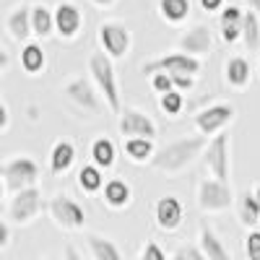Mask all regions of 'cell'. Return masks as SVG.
<instances>
[{"instance_id":"7402d4cb","label":"cell","mask_w":260,"mask_h":260,"mask_svg":"<svg viewBox=\"0 0 260 260\" xmlns=\"http://www.w3.org/2000/svg\"><path fill=\"white\" fill-rule=\"evenodd\" d=\"M18 65L21 71L26 76H39L47 71V52L45 47L39 45V42H26V45H21V52H18Z\"/></svg>"},{"instance_id":"9a60e30c","label":"cell","mask_w":260,"mask_h":260,"mask_svg":"<svg viewBox=\"0 0 260 260\" xmlns=\"http://www.w3.org/2000/svg\"><path fill=\"white\" fill-rule=\"evenodd\" d=\"M6 31L13 42L26 45L34 39V26H31V6L29 3H16L8 16H6Z\"/></svg>"},{"instance_id":"ffe728a7","label":"cell","mask_w":260,"mask_h":260,"mask_svg":"<svg viewBox=\"0 0 260 260\" xmlns=\"http://www.w3.org/2000/svg\"><path fill=\"white\" fill-rule=\"evenodd\" d=\"M242 26H245V11L240 6H226L219 13V37L224 45L242 42Z\"/></svg>"},{"instance_id":"4316f807","label":"cell","mask_w":260,"mask_h":260,"mask_svg":"<svg viewBox=\"0 0 260 260\" xmlns=\"http://www.w3.org/2000/svg\"><path fill=\"white\" fill-rule=\"evenodd\" d=\"M31 26H34L37 39H50L52 34H57L55 8H50L47 3H31Z\"/></svg>"},{"instance_id":"e0dca14e","label":"cell","mask_w":260,"mask_h":260,"mask_svg":"<svg viewBox=\"0 0 260 260\" xmlns=\"http://www.w3.org/2000/svg\"><path fill=\"white\" fill-rule=\"evenodd\" d=\"M177 50H180V52H187V55H192V57L208 55V52L213 50V31H211L208 26H203V24L190 26L187 31L180 34Z\"/></svg>"},{"instance_id":"bcb514c9","label":"cell","mask_w":260,"mask_h":260,"mask_svg":"<svg viewBox=\"0 0 260 260\" xmlns=\"http://www.w3.org/2000/svg\"><path fill=\"white\" fill-rule=\"evenodd\" d=\"M39 260H57V257H52V255H45V257H39Z\"/></svg>"},{"instance_id":"52a82bcc","label":"cell","mask_w":260,"mask_h":260,"mask_svg":"<svg viewBox=\"0 0 260 260\" xmlns=\"http://www.w3.org/2000/svg\"><path fill=\"white\" fill-rule=\"evenodd\" d=\"M195 203H198V208L203 213L211 216V213H224L232 206H237V198H234V190L229 182L206 177L195 187Z\"/></svg>"},{"instance_id":"7dc6e473","label":"cell","mask_w":260,"mask_h":260,"mask_svg":"<svg viewBox=\"0 0 260 260\" xmlns=\"http://www.w3.org/2000/svg\"><path fill=\"white\" fill-rule=\"evenodd\" d=\"M257 76H260V62H257Z\"/></svg>"},{"instance_id":"7a4b0ae2","label":"cell","mask_w":260,"mask_h":260,"mask_svg":"<svg viewBox=\"0 0 260 260\" xmlns=\"http://www.w3.org/2000/svg\"><path fill=\"white\" fill-rule=\"evenodd\" d=\"M89 78L94 81V86L99 89V94L104 96V104L112 115L122 112V96H120V81H117V68L115 60L107 57L102 50L94 52L89 57Z\"/></svg>"},{"instance_id":"cb8c5ba5","label":"cell","mask_w":260,"mask_h":260,"mask_svg":"<svg viewBox=\"0 0 260 260\" xmlns=\"http://www.w3.org/2000/svg\"><path fill=\"white\" fill-rule=\"evenodd\" d=\"M89 159L91 164H96L99 169H112L115 161H117V146L110 136H96L91 141V148H89Z\"/></svg>"},{"instance_id":"e575fe53","label":"cell","mask_w":260,"mask_h":260,"mask_svg":"<svg viewBox=\"0 0 260 260\" xmlns=\"http://www.w3.org/2000/svg\"><path fill=\"white\" fill-rule=\"evenodd\" d=\"M151 78V89H154L159 96L167 94V91H175V81H172L169 73H154V76H148Z\"/></svg>"},{"instance_id":"8992f818","label":"cell","mask_w":260,"mask_h":260,"mask_svg":"<svg viewBox=\"0 0 260 260\" xmlns=\"http://www.w3.org/2000/svg\"><path fill=\"white\" fill-rule=\"evenodd\" d=\"M47 216L62 232H81L86 226V208L68 192H55L47 201Z\"/></svg>"},{"instance_id":"6da1fadb","label":"cell","mask_w":260,"mask_h":260,"mask_svg":"<svg viewBox=\"0 0 260 260\" xmlns=\"http://www.w3.org/2000/svg\"><path fill=\"white\" fill-rule=\"evenodd\" d=\"M206 146H208L206 136H180L175 141L164 143L156 151L151 167H154L156 172H161V175H180V172L190 169L203 156Z\"/></svg>"},{"instance_id":"3957f363","label":"cell","mask_w":260,"mask_h":260,"mask_svg":"<svg viewBox=\"0 0 260 260\" xmlns=\"http://www.w3.org/2000/svg\"><path fill=\"white\" fill-rule=\"evenodd\" d=\"M39 161L29 154H16V156H8L0 167V182H3V192L6 195H13V192H21V190H29V187H37L39 182Z\"/></svg>"},{"instance_id":"60d3db41","label":"cell","mask_w":260,"mask_h":260,"mask_svg":"<svg viewBox=\"0 0 260 260\" xmlns=\"http://www.w3.org/2000/svg\"><path fill=\"white\" fill-rule=\"evenodd\" d=\"M91 6H96V8H102V11H110V8L117 6V0H91Z\"/></svg>"},{"instance_id":"ba28073f","label":"cell","mask_w":260,"mask_h":260,"mask_svg":"<svg viewBox=\"0 0 260 260\" xmlns=\"http://www.w3.org/2000/svg\"><path fill=\"white\" fill-rule=\"evenodd\" d=\"M203 71V62L201 57H192L187 52H164V55H154L151 60H146L141 65V73L143 76H154V73H169V76H175V73H187V76H198Z\"/></svg>"},{"instance_id":"83f0119b","label":"cell","mask_w":260,"mask_h":260,"mask_svg":"<svg viewBox=\"0 0 260 260\" xmlns=\"http://www.w3.org/2000/svg\"><path fill=\"white\" fill-rule=\"evenodd\" d=\"M76 182H78V190L83 192V195H102V190H104V185H107V180H104V169H99L96 164H83L81 169H78V177H76Z\"/></svg>"},{"instance_id":"836d02e7","label":"cell","mask_w":260,"mask_h":260,"mask_svg":"<svg viewBox=\"0 0 260 260\" xmlns=\"http://www.w3.org/2000/svg\"><path fill=\"white\" fill-rule=\"evenodd\" d=\"M242 245H245V257L247 260H260V229H250Z\"/></svg>"},{"instance_id":"b9f144b4","label":"cell","mask_w":260,"mask_h":260,"mask_svg":"<svg viewBox=\"0 0 260 260\" xmlns=\"http://www.w3.org/2000/svg\"><path fill=\"white\" fill-rule=\"evenodd\" d=\"M0 71H3V73L8 71V52L6 50H0Z\"/></svg>"},{"instance_id":"f35d334b","label":"cell","mask_w":260,"mask_h":260,"mask_svg":"<svg viewBox=\"0 0 260 260\" xmlns=\"http://www.w3.org/2000/svg\"><path fill=\"white\" fill-rule=\"evenodd\" d=\"M0 112H3V120H0V133H8L11 127V107L6 99H0Z\"/></svg>"},{"instance_id":"44dd1931","label":"cell","mask_w":260,"mask_h":260,"mask_svg":"<svg viewBox=\"0 0 260 260\" xmlns=\"http://www.w3.org/2000/svg\"><path fill=\"white\" fill-rule=\"evenodd\" d=\"M198 247L203 250V255L208 260H232L229 247L224 245V240L216 234V229L208 221H201L198 224Z\"/></svg>"},{"instance_id":"484cf974","label":"cell","mask_w":260,"mask_h":260,"mask_svg":"<svg viewBox=\"0 0 260 260\" xmlns=\"http://www.w3.org/2000/svg\"><path fill=\"white\" fill-rule=\"evenodd\" d=\"M156 11H159V18L164 21V24L182 26L192 13V3L190 0H159Z\"/></svg>"},{"instance_id":"8fae6325","label":"cell","mask_w":260,"mask_h":260,"mask_svg":"<svg viewBox=\"0 0 260 260\" xmlns=\"http://www.w3.org/2000/svg\"><path fill=\"white\" fill-rule=\"evenodd\" d=\"M96 42H99V50L107 57L125 60L130 55V50H133V31L117 24V21H104L96 29Z\"/></svg>"},{"instance_id":"603a6c76","label":"cell","mask_w":260,"mask_h":260,"mask_svg":"<svg viewBox=\"0 0 260 260\" xmlns=\"http://www.w3.org/2000/svg\"><path fill=\"white\" fill-rule=\"evenodd\" d=\"M122 151H125V156H127L130 164L141 167V164H151V161H154L159 148H156V141H151V138H125Z\"/></svg>"},{"instance_id":"5bb4252c","label":"cell","mask_w":260,"mask_h":260,"mask_svg":"<svg viewBox=\"0 0 260 260\" xmlns=\"http://www.w3.org/2000/svg\"><path fill=\"white\" fill-rule=\"evenodd\" d=\"M154 221L161 232L172 234L177 232L185 221V206L177 195H161L154 201Z\"/></svg>"},{"instance_id":"d6986e66","label":"cell","mask_w":260,"mask_h":260,"mask_svg":"<svg viewBox=\"0 0 260 260\" xmlns=\"http://www.w3.org/2000/svg\"><path fill=\"white\" fill-rule=\"evenodd\" d=\"M102 203H104V208H110V211L130 208V203H133V187H130V182L122 180V177L107 180V185L102 190Z\"/></svg>"},{"instance_id":"277c9868","label":"cell","mask_w":260,"mask_h":260,"mask_svg":"<svg viewBox=\"0 0 260 260\" xmlns=\"http://www.w3.org/2000/svg\"><path fill=\"white\" fill-rule=\"evenodd\" d=\"M45 211H47V201H45V195H42V190L37 185V187H29V190H21V192L8 195L3 219L11 221L13 226H29Z\"/></svg>"},{"instance_id":"d590c367","label":"cell","mask_w":260,"mask_h":260,"mask_svg":"<svg viewBox=\"0 0 260 260\" xmlns=\"http://www.w3.org/2000/svg\"><path fill=\"white\" fill-rule=\"evenodd\" d=\"M172 81H175V89L185 94V91H192L195 89V81H198V78L187 76V73H175V76H172Z\"/></svg>"},{"instance_id":"ee69618b","label":"cell","mask_w":260,"mask_h":260,"mask_svg":"<svg viewBox=\"0 0 260 260\" xmlns=\"http://www.w3.org/2000/svg\"><path fill=\"white\" fill-rule=\"evenodd\" d=\"M37 115H39V112H37V107H29V117H31V122L37 120Z\"/></svg>"},{"instance_id":"f546056e","label":"cell","mask_w":260,"mask_h":260,"mask_svg":"<svg viewBox=\"0 0 260 260\" xmlns=\"http://www.w3.org/2000/svg\"><path fill=\"white\" fill-rule=\"evenodd\" d=\"M242 45L247 52H260V13L245 11V26H242Z\"/></svg>"},{"instance_id":"d4e9b609","label":"cell","mask_w":260,"mask_h":260,"mask_svg":"<svg viewBox=\"0 0 260 260\" xmlns=\"http://www.w3.org/2000/svg\"><path fill=\"white\" fill-rule=\"evenodd\" d=\"M86 247H89V252H91L94 260H125L120 245L115 240H110V237L96 234V232L86 234Z\"/></svg>"},{"instance_id":"4dcf8cb0","label":"cell","mask_w":260,"mask_h":260,"mask_svg":"<svg viewBox=\"0 0 260 260\" xmlns=\"http://www.w3.org/2000/svg\"><path fill=\"white\" fill-rule=\"evenodd\" d=\"M159 112L161 115H167V117H180L182 112H185V107H187V102H185V94L182 91H167V94H161L159 99Z\"/></svg>"},{"instance_id":"7bdbcfd3","label":"cell","mask_w":260,"mask_h":260,"mask_svg":"<svg viewBox=\"0 0 260 260\" xmlns=\"http://www.w3.org/2000/svg\"><path fill=\"white\" fill-rule=\"evenodd\" d=\"M245 6H247L250 11H257V13H260V0H245Z\"/></svg>"},{"instance_id":"2e32d148","label":"cell","mask_w":260,"mask_h":260,"mask_svg":"<svg viewBox=\"0 0 260 260\" xmlns=\"http://www.w3.org/2000/svg\"><path fill=\"white\" fill-rule=\"evenodd\" d=\"M221 78L229 86L232 91H245L250 89L252 83V65L245 55H232L224 60V68H221Z\"/></svg>"},{"instance_id":"ac0fdd59","label":"cell","mask_w":260,"mask_h":260,"mask_svg":"<svg viewBox=\"0 0 260 260\" xmlns=\"http://www.w3.org/2000/svg\"><path fill=\"white\" fill-rule=\"evenodd\" d=\"M76 159H78V148H76L73 138H57L50 146V156H47L50 175L62 177L65 172H71V167L76 164Z\"/></svg>"},{"instance_id":"f1b7e54d","label":"cell","mask_w":260,"mask_h":260,"mask_svg":"<svg viewBox=\"0 0 260 260\" xmlns=\"http://www.w3.org/2000/svg\"><path fill=\"white\" fill-rule=\"evenodd\" d=\"M237 219H240L242 226H247V232L260 226V203L252 190H245L237 198Z\"/></svg>"},{"instance_id":"1f68e13d","label":"cell","mask_w":260,"mask_h":260,"mask_svg":"<svg viewBox=\"0 0 260 260\" xmlns=\"http://www.w3.org/2000/svg\"><path fill=\"white\" fill-rule=\"evenodd\" d=\"M169 260H208L206 255H203V250L198 247V242H195V245H180L175 252H172L169 255Z\"/></svg>"},{"instance_id":"74e56055","label":"cell","mask_w":260,"mask_h":260,"mask_svg":"<svg viewBox=\"0 0 260 260\" xmlns=\"http://www.w3.org/2000/svg\"><path fill=\"white\" fill-rule=\"evenodd\" d=\"M198 6L206 13H221L226 8V0H198Z\"/></svg>"},{"instance_id":"f6af8a7d","label":"cell","mask_w":260,"mask_h":260,"mask_svg":"<svg viewBox=\"0 0 260 260\" xmlns=\"http://www.w3.org/2000/svg\"><path fill=\"white\" fill-rule=\"evenodd\" d=\"M252 192H255V198H257V203H260V185H255V187H252Z\"/></svg>"},{"instance_id":"7c38bea8","label":"cell","mask_w":260,"mask_h":260,"mask_svg":"<svg viewBox=\"0 0 260 260\" xmlns=\"http://www.w3.org/2000/svg\"><path fill=\"white\" fill-rule=\"evenodd\" d=\"M117 133L122 138H151V141H156L159 125L154 122V117L148 112L138 110V107H125L117 115Z\"/></svg>"},{"instance_id":"5b68a950","label":"cell","mask_w":260,"mask_h":260,"mask_svg":"<svg viewBox=\"0 0 260 260\" xmlns=\"http://www.w3.org/2000/svg\"><path fill=\"white\" fill-rule=\"evenodd\" d=\"M60 94L65 96L73 110H78L81 115H89V117H96L104 112V96L99 94V89L94 86L91 78H83V76H71L60 86Z\"/></svg>"},{"instance_id":"ab89813d","label":"cell","mask_w":260,"mask_h":260,"mask_svg":"<svg viewBox=\"0 0 260 260\" xmlns=\"http://www.w3.org/2000/svg\"><path fill=\"white\" fill-rule=\"evenodd\" d=\"M62 260H83V255L73 245H68V247H65V252H62Z\"/></svg>"},{"instance_id":"4fadbf2b","label":"cell","mask_w":260,"mask_h":260,"mask_svg":"<svg viewBox=\"0 0 260 260\" xmlns=\"http://www.w3.org/2000/svg\"><path fill=\"white\" fill-rule=\"evenodd\" d=\"M55 29H57V37L65 42L78 39V34L83 31V11L73 0H60L55 6Z\"/></svg>"},{"instance_id":"9c48e42d","label":"cell","mask_w":260,"mask_h":260,"mask_svg":"<svg viewBox=\"0 0 260 260\" xmlns=\"http://www.w3.org/2000/svg\"><path fill=\"white\" fill-rule=\"evenodd\" d=\"M203 167L208 177L232 182V138L229 133H219L208 138V146L203 151Z\"/></svg>"},{"instance_id":"8d00e7d4","label":"cell","mask_w":260,"mask_h":260,"mask_svg":"<svg viewBox=\"0 0 260 260\" xmlns=\"http://www.w3.org/2000/svg\"><path fill=\"white\" fill-rule=\"evenodd\" d=\"M11 226H13V224L6 221V219L0 221V250H3V252H6V250L11 247V242H13V229H11Z\"/></svg>"},{"instance_id":"d6a6232c","label":"cell","mask_w":260,"mask_h":260,"mask_svg":"<svg viewBox=\"0 0 260 260\" xmlns=\"http://www.w3.org/2000/svg\"><path fill=\"white\" fill-rule=\"evenodd\" d=\"M136 260H169V257H167V252L161 250V245L156 240H146L141 245V252H138Z\"/></svg>"},{"instance_id":"30bf717a","label":"cell","mask_w":260,"mask_h":260,"mask_svg":"<svg viewBox=\"0 0 260 260\" xmlns=\"http://www.w3.org/2000/svg\"><path fill=\"white\" fill-rule=\"evenodd\" d=\"M234 117H237L234 104L213 102V104H206L203 110L195 112L192 125H195V130H198V136L213 138V136H219V133H226V127L234 122Z\"/></svg>"}]
</instances>
